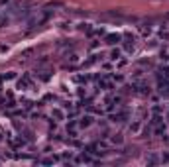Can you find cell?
I'll list each match as a JSON object with an SVG mask.
<instances>
[{"label": "cell", "instance_id": "obj_1", "mask_svg": "<svg viewBox=\"0 0 169 167\" xmlns=\"http://www.w3.org/2000/svg\"><path fill=\"white\" fill-rule=\"evenodd\" d=\"M120 39H122L120 34H110V35H106V43H110V45H112V43H118Z\"/></svg>", "mask_w": 169, "mask_h": 167}, {"label": "cell", "instance_id": "obj_2", "mask_svg": "<svg viewBox=\"0 0 169 167\" xmlns=\"http://www.w3.org/2000/svg\"><path fill=\"white\" fill-rule=\"evenodd\" d=\"M91 124H92V116H83V118H81V122H79L81 128H89Z\"/></svg>", "mask_w": 169, "mask_h": 167}, {"label": "cell", "instance_id": "obj_3", "mask_svg": "<svg viewBox=\"0 0 169 167\" xmlns=\"http://www.w3.org/2000/svg\"><path fill=\"white\" fill-rule=\"evenodd\" d=\"M30 85H32V81H30V77H24V79H22V81L18 83V89H20V91H24L26 86H30Z\"/></svg>", "mask_w": 169, "mask_h": 167}, {"label": "cell", "instance_id": "obj_4", "mask_svg": "<svg viewBox=\"0 0 169 167\" xmlns=\"http://www.w3.org/2000/svg\"><path fill=\"white\" fill-rule=\"evenodd\" d=\"M0 140H2V138H0Z\"/></svg>", "mask_w": 169, "mask_h": 167}]
</instances>
